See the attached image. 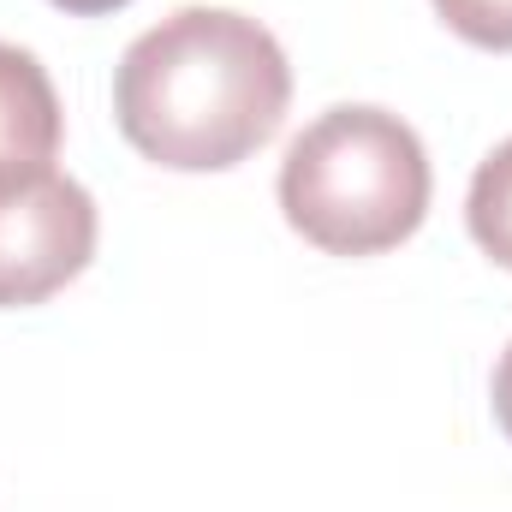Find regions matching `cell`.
I'll use <instances>...</instances> for the list:
<instances>
[{
	"mask_svg": "<svg viewBox=\"0 0 512 512\" xmlns=\"http://www.w3.org/2000/svg\"><path fill=\"white\" fill-rule=\"evenodd\" d=\"M60 12H72V18H102V12H120L131 0H54Z\"/></svg>",
	"mask_w": 512,
	"mask_h": 512,
	"instance_id": "8",
	"label": "cell"
},
{
	"mask_svg": "<svg viewBox=\"0 0 512 512\" xmlns=\"http://www.w3.org/2000/svg\"><path fill=\"white\" fill-rule=\"evenodd\" d=\"M489 399H495V423H501V435L512 441V346L501 352V364H495V387H489Z\"/></svg>",
	"mask_w": 512,
	"mask_h": 512,
	"instance_id": "7",
	"label": "cell"
},
{
	"mask_svg": "<svg viewBox=\"0 0 512 512\" xmlns=\"http://www.w3.org/2000/svg\"><path fill=\"white\" fill-rule=\"evenodd\" d=\"M286 227L328 256H382L429 215V149L399 114L346 102L292 137L280 161Z\"/></svg>",
	"mask_w": 512,
	"mask_h": 512,
	"instance_id": "2",
	"label": "cell"
},
{
	"mask_svg": "<svg viewBox=\"0 0 512 512\" xmlns=\"http://www.w3.org/2000/svg\"><path fill=\"white\" fill-rule=\"evenodd\" d=\"M60 96L42 60L18 42H0V179L42 173L60 149Z\"/></svg>",
	"mask_w": 512,
	"mask_h": 512,
	"instance_id": "4",
	"label": "cell"
},
{
	"mask_svg": "<svg viewBox=\"0 0 512 512\" xmlns=\"http://www.w3.org/2000/svg\"><path fill=\"white\" fill-rule=\"evenodd\" d=\"M435 12L447 18L453 36H465L477 48H495V54H512V0H435Z\"/></svg>",
	"mask_w": 512,
	"mask_h": 512,
	"instance_id": "6",
	"label": "cell"
},
{
	"mask_svg": "<svg viewBox=\"0 0 512 512\" xmlns=\"http://www.w3.org/2000/svg\"><path fill=\"white\" fill-rule=\"evenodd\" d=\"M292 102V66L268 24L233 6H179L114 72L126 143L173 173H227L256 155Z\"/></svg>",
	"mask_w": 512,
	"mask_h": 512,
	"instance_id": "1",
	"label": "cell"
},
{
	"mask_svg": "<svg viewBox=\"0 0 512 512\" xmlns=\"http://www.w3.org/2000/svg\"><path fill=\"white\" fill-rule=\"evenodd\" d=\"M96 256V197L42 167L0 179V310L42 304L72 286Z\"/></svg>",
	"mask_w": 512,
	"mask_h": 512,
	"instance_id": "3",
	"label": "cell"
},
{
	"mask_svg": "<svg viewBox=\"0 0 512 512\" xmlns=\"http://www.w3.org/2000/svg\"><path fill=\"white\" fill-rule=\"evenodd\" d=\"M465 221H471V239L483 245V256L512 268V137L483 155L471 197H465Z\"/></svg>",
	"mask_w": 512,
	"mask_h": 512,
	"instance_id": "5",
	"label": "cell"
}]
</instances>
